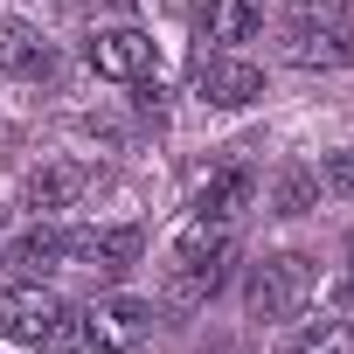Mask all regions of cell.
I'll return each instance as SVG.
<instances>
[{
    "label": "cell",
    "instance_id": "cell-1",
    "mask_svg": "<svg viewBox=\"0 0 354 354\" xmlns=\"http://www.w3.org/2000/svg\"><path fill=\"white\" fill-rule=\"evenodd\" d=\"M313 292H319L313 257H306V250H271V257H257L250 278H243V313L264 319V326H285V319H299V313L313 306Z\"/></svg>",
    "mask_w": 354,
    "mask_h": 354
},
{
    "label": "cell",
    "instance_id": "cell-2",
    "mask_svg": "<svg viewBox=\"0 0 354 354\" xmlns=\"http://www.w3.org/2000/svg\"><path fill=\"white\" fill-rule=\"evenodd\" d=\"M195 97L216 104V111H243V104L264 97V70L250 56H236V49H209L195 63Z\"/></svg>",
    "mask_w": 354,
    "mask_h": 354
},
{
    "label": "cell",
    "instance_id": "cell-3",
    "mask_svg": "<svg viewBox=\"0 0 354 354\" xmlns=\"http://www.w3.org/2000/svg\"><path fill=\"white\" fill-rule=\"evenodd\" d=\"M153 35L146 28H132V21H118V28H91V42H84V63L97 70V77H111V84H139V77H153Z\"/></svg>",
    "mask_w": 354,
    "mask_h": 354
},
{
    "label": "cell",
    "instance_id": "cell-4",
    "mask_svg": "<svg viewBox=\"0 0 354 354\" xmlns=\"http://www.w3.org/2000/svg\"><path fill=\"white\" fill-rule=\"evenodd\" d=\"M278 56L292 70H347L354 63V35L326 28V21H285L278 28Z\"/></svg>",
    "mask_w": 354,
    "mask_h": 354
},
{
    "label": "cell",
    "instance_id": "cell-5",
    "mask_svg": "<svg viewBox=\"0 0 354 354\" xmlns=\"http://www.w3.org/2000/svg\"><path fill=\"white\" fill-rule=\"evenodd\" d=\"M223 278H230V250H223V257H167L160 299H167L174 313H195V306H209V299L223 292Z\"/></svg>",
    "mask_w": 354,
    "mask_h": 354
},
{
    "label": "cell",
    "instance_id": "cell-6",
    "mask_svg": "<svg viewBox=\"0 0 354 354\" xmlns=\"http://www.w3.org/2000/svg\"><path fill=\"white\" fill-rule=\"evenodd\" d=\"M56 313H63V299L42 292L35 278H28V285H0V340H28V347H35Z\"/></svg>",
    "mask_w": 354,
    "mask_h": 354
},
{
    "label": "cell",
    "instance_id": "cell-7",
    "mask_svg": "<svg viewBox=\"0 0 354 354\" xmlns=\"http://www.w3.org/2000/svg\"><path fill=\"white\" fill-rule=\"evenodd\" d=\"M139 230L125 223V230H70V257L84 264V271H97V278H125L132 264H139Z\"/></svg>",
    "mask_w": 354,
    "mask_h": 354
},
{
    "label": "cell",
    "instance_id": "cell-8",
    "mask_svg": "<svg viewBox=\"0 0 354 354\" xmlns=\"http://www.w3.org/2000/svg\"><path fill=\"white\" fill-rule=\"evenodd\" d=\"M250 202H257V174H250V167H223L216 181L195 195V216H202V223H223V230H236V216H243Z\"/></svg>",
    "mask_w": 354,
    "mask_h": 354
},
{
    "label": "cell",
    "instance_id": "cell-9",
    "mask_svg": "<svg viewBox=\"0 0 354 354\" xmlns=\"http://www.w3.org/2000/svg\"><path fill=\"white\" fill-rule=\"evenodd\" d=\"M56 264H70V230L35 223V230H21V236L8 243V271H21V278H42V271H56Z\"/></svg>",
    "mask_w": 354,
    "mask_h": 354
},
{
    "label": "cell",
    "instance_id": "cell-10",
    "mask_svg": "<svg viewBox=\"0 0 354 354\" xmlns=\"http://www.w3.org/2000/svg\"><path fill=\"white\" fill-rule=\"evenodd\" d=\"M84 188H91V174L56 160V167H35L28 181H21V209H35V216H42V209H70Z\"/></svg>",
    "mask_w": 354,
    "mask_h": 354
},
{
    "label": "cell",
    "instance_id": "cell-11",
    "mask_svg": "<svg viewBox=\"0 0 354 354\" xmlns=\"http://www.w3.org/2000/svg\"><path fill=\"white\" fill-rule=\"evenodd\" d=\"M146 326H153V306H146V299H104V306L91 313L97 347H118V354H125V347H132Z\"/></svg>",
    "mask_w": 354,
    "mask_h": 354
},
{
    "label": "cell",
    "instance_id": "cell-12",
    "mask_svg": "<svg viewBox=\"0 0 354 354\" xmlns=\"http://www.w3.org/2000/svg\"><path fill=\"white\" fill-rule=\"evenodd\" d=\"M42 63H49L42 28L21 21V15H0V77H35Z\"/></svg>",
    "mask_w": 354,
    "mask_h": 354
},
{
    "label": "cell",
    "instance_id": "cell-13",
    "mask_svg": "<svg viewBox=\"0 0 354 354\" xmlns=\"http://www.w3.org/2000/svg\"><path fill=\"white\" fill-rule=\"evenodd\" d=\"M257 28H264L257 0H209V8H202V42H216V49H236Z\"/></svg>",
    "mask_w": 354,
    "mask_h": 354
},
{
    "label": "cell",
    "instance_id": "cell-14",
    "mask_svg": "<svg viewBox=\"0 0 354 354\" xmlns=\"http://www.w3.org/2000/svg\"><path fill=\"white\" fill-rule=\"evenodd\" d=\"M319 209V167H278L271 174V216H306Z\"/></svg>",
    "mask_w": 354,
    "mask_h": 354
},
{
    "label": "cell",
    "instance_id": "cell-15",
    "mask_svg": "<svg viewBox=\"0 0 354 354\" xmlns=\"http://www.w3.org/2000/svg\"><path fill=\"white\" fill-rule=\"evenodd\" d=\"M35 347H42V354H91V347H97V333H91V313H70V306H63Z\"/></svg>",
    "mask_w": 354,
    "mask_h": 354
},
{
    "label": "cell",
    "instance_id": "cell-16",
    "mask_svg": "<svg viewBox=\"0 0 354 354\" xmlns=\"http://www.w3.org/2000/svg\"><path fill=\"white\" fill-rule=\"evenodd\" d=\"M292 354H354V326H347V319H319Z\"/></svg>",
    "mask_w": 354,
    "mask_h": 354
},
{
    "label": "cell",
    "instance_id": "cell-17",
    "mask_svg": "<svg viewBox=\"0 0 354 354\" xmlns=\"http://www.w3.org/2000/svg\"><path fill=\"white\" fill-rule=\"evenodd\" d=\"M319 195H333V202H354V146H340V153L319 167Z\"/></svg>",
    "mask_w": 354,
    "mask_h": 354
},
{
    "label": "cell",
    "instance_id": "cell-18",
    "mask_svg": "<svg viewBox=\"0 0 354 354\" xmlns=\"http://www.w3.org/2000/svg\"><path fill=\"white\" fill-rule=\"evenodd\" d=\"M285 21H326V28H347V0H285Z\"/></svg>",
    "mask_w": 354,
    "mask_h": 354
},
{
    "label": "cell",
    "instance_id": "cell-19",
    "mask_svg": "<svg viewBox=\"0 0 354 354\" xmlns=\"http://www.w3.org/2000/svg\"><path fill=\"white\" fill-rule=\"evenodd\" d=\"M347 257H354V236H347Z\"/></svg>",
    "mask_w": 354,
    "mask_h": 354
}]
</instances>
